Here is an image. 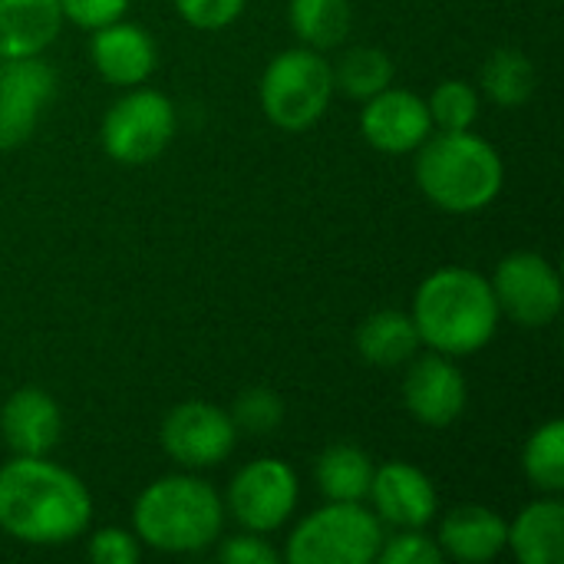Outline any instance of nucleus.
Segmentation results:
<instances>
[{
	"label": "nucleus",
	"instance_id": "obj_1",
	"mask_svg": "<svg viewBox=\"0 0 564 564\" xmlns=\"http://www.w3.org/2000/svg\"><path fill=\"white\" fill-rule=\"evenodd\" d=\"M89 489L43 456H17L0 469V529L23 545H63L89 529Z\"/></svg>",
	"mask_w": 564,
	"mask_h": 564
},
{
	"label": "nucleus",
	"instance_id": "obj_2",
	"mask_svg": "<svg viewBox=\"0 0 564 564\" xmlns=\"http://www.w3.org/2000/svg\"><path fill=\"white\" fill-rule=\"evenodd\" d=\"M410 317L430 350L469 357L496 337L499 304L492 284L479 271L440 268L420 284Z\"/></svg>",
	"mask_w": 564,
	"mask_h": 564
},
{
	"label": "nucleus",
	"instance_id": "obj_3",
	"mask_svg": "<svg viewBox=\"0 0 564 564\" xmlns=\"http://www.w3.org/2000/svg\"><path fill=\"white\" fill-rule=\"evenodd\" d=\"M499 152L469 129H453L426 139L416 155V182L423 195L453 215H469L496 202L502 192Z\"/></svg>",
	"mask_w": 564,
	"mask_h": 564
},
{
	"label": "nucleus",
	"instance_id": "obj_4",
	"mask_svg": "<svg viewBox=\"0 0 564 564\" xmlns=\"http://www.w3.org/2000/svg\"><path fill=\"white\" fill-rule=\"evenodd\" d=\"M225 525L218 492L195 476H165L152 482L132 509L135 539L155 552L192 555L208 549Z\"/></svg>",
	"mask_w": 564,
	"mask_h": 564
},
{
	"label": "nucleus",
	"instance_id": "obj_5",
	"mask_svg": "<svg viewBox=\"0 0 564 564\" xmlns=\"http://www.w3.org/2000/svg\"><path fill=\"white\" fill-rule=\"evenodd\" d=\"M383 539L377 512H367L360 502H330L291 532L284 558L291 564H370Z\"/></svg>",
	"mask_w": 564,
	"mask_h": 564
},
{
	"label": "nucleus",
	"instance_id": "obj_6",
	"mask_svg": "<svg viewBox=\"0 0 564 564\" xmlns=\"http://www.w3.org/2000/svg\"><path fill=\"white\" fill-rule=\"evenodd\" d=\"M334 69L321 50L297 46L278 53L261 76V109L264 116L288 132L311 129L330 106Z\"/></svg>",
	"mask_w": 564,
	"mask_h": 564
},
{
	"label": "nucleus",
	"instance_id": "obj_7",
	"mask_svg": "<svg viewBox=\"0 0 564 564\" xmlns=\"http://www.w3.org/2000/svg\"><path fill=\"white\" fill-rule=\"evenodd\" d=\"M175 135V106L155 89L126 93L102 119V149L122 165H142L165 152Z\"/></svg>",
	"mask_w": 564,
	"mask_h": 564
},
{
	"label": "nucleus",
	"instance_id": "obj_8",
	"mask_svg": "<svg viewBox=\"0 0 564 564\" xmlns=\"http://www.w3.org/2000/svg\"><path fill=\"white\" fill-rule=\"evenodd\" d=\"M489 284L499 314H509L522 327H545L562 314L558 271L535 251H516L502 258Z\"/></svg>",
	"mask_w": 564,
	"mask_h": 564
},
{
	"label": "nucleus",
	"instance_id": "obj_9",
	"mask_svg": "<svg viewBox=\"0 0 564 564\" xmlns=\"http://www.w3.org/2000/svg\"><path fill=\"white\" fill-rule=\"evenodd\" d=\"M297 476L288 463L254 459L231 479L228 509L248 532L264 535L291 519L297 509Z\"/></svg>",
	"mask_w": 564,
	"mask_h": 564
},
{
	"label": "nucleus",
	"instance_id": "obj_10",
	"mask_svg": "<svg viewBox=\"0 0 564 564\" xmlns=\"http://www.w3.org/2000/svg\"><path fill=\"white\" fill-rule=\"evenodd\" d=\"M238 430L231 413L215 403H178L162 423V449L185 469H208L231 456Z\"/></svg>",
	"mask_w": 564,
	"mask_h": 564
},
{
	"label": "nucleus",
	"instance_id": "obj_11",
	"mask_svg": "<svg viewBox=\"0 0 564 564\" xmlns=\"http://www.w3.org/2000/svg\"><path fill=\"white\" fill-rule=\"evenodd\" d=\"M53 89L56 76L40 56L0 59V149H17L30 139Z\"/></svg>",
	"mask_w": 564,
	"mask_h": 564
},
{
	"label": "nucleus",
	"instance_id": "obj_12",
	"mask_svg": "<svg viewBox=\"0 0 564 564\" xmlns=\"http://www.w3.org/2000/svg\"><path fill=\"white\" fill-rule=\"evenodd\" d=\"M466 400H469L466 377L453 364V357L433 350L410 367L403 383V403L423 426L433 430L453 426L463 416Z\"/></svg>",
	"mask_w": 564,
	"mask_h": 564
},
{
	"label": "nucleus",
	"instance_id": "obj_13",
	"mask_svg": "<svg viewBox=\"0 0 564 564\" xmlns=\"http://www.w3.org/2000/svg\"><path fill=\"white\" fill-rule=\"evenodd\" d=\"M364 139L390 155H403L420 149L433 132V116L426 99H420L410 89H380L367 99L360 116Z\"/></svg>",
	"mask_w": 564,
	"mask_h": 564
},
{
	"label": "nucleus",
	"instance_id": "obj_14",
	"mask_svg": "<svg viewBox=\"0 0 564 564\" xmlns=\"http://www.w3.org/2000/svg\"><path fill=\"white\" fill-rule=\"evenodd\" d=\"M377 519L400 529H426L436 516V489L430 476L406 463H387L373 469L370 492Z\"/></svg>",
	"mask_w": 564,
	"mask_h": 564
},
{
	"label": "nucleus",
	"instance_id": "obj_15",
	"mask_svg": "<svg viewBox=\"0 0 564 564\" xmlns=\"http://www.w3.org/2000/svg\"><path fill=\"white\" fill-rule=\"evenodd\" d=\"M0 433L17 456H46L63 433L56 400L36 387L17 390L0 410Z\"/></svg>",
	"mask_w": 564,
	"mask_h": 564
},
{
	"label": "nucleus",
	"instance_id": "obj_16",
	"mask_svg": "<svg viewBox=\"0 0 564 564\" xmlns=\"http://www.w3.org/2000/svg\"><path fill=\"white\" fill-rule=\"evenodd\" d=\"M93 63L112 86H142L155 69V43L135 23H106L93 36Z\"/></svg>",
	"mask_w": 564,
	"mask_h": 564
},
{
	"label": "nucleus",
	"instance_id": "obj_17",
	"mask_svg": "<svg viewBox=\"0 0 564 564\" xmlns=\"http://www.w3.org/2000/svg\"><path fill=\"white\" fill-rule=\"evenodd\" d=\"M443 558L463 564H486L499 558L509 542V522L486 506H459L440 525Z\"/></svg>",
	"mask_w": 564,
	"mask_h": 564
},
{
	"label": "nucleus",
	"instance_id": "obj_18",
	"mask_svg": "<svg viewBox=\"0 0 564 564\" xmlns=\"http://www.w3.org/2000/svg\"><path fill=\"white\" fill-rule=\"evenodd\" d=\"M63 23L59 0H0V59L36 56Z\"/></svg>",
	"mask_w": 564,
	"mask_h": 564
},
{
	"label": "nucleus",
	"instance_id": "obj_19",
	"mask_svg": "<svg viewBox=\"0 0 564 564\" xmlns=\"http://www.w3.org/2000/svg\"><path fill=\"white\" fill-rule=\"evenodd\" d=\"M506 545H512V555L522 564H562L564 506L558 502V496L525 506L509 525Z\"/></svg>",
	"mask_w": 564,
	"mask_h": 564
},
{
	"label": "nucleus",
	"instance_id": "obj_20",
	"mask_svg": "<svg viewBox=\"0 0 564 564\" xmlns=\"http://www.w3.org/2000/svg\"><path fill=\"white\" fill-rule=\"evenodd\" d=\"M420 330L403 311H377L357 330V350L373 367H400L416 357Z\"/></svg>",
	"mask_w": 564,
	"mask_h": 564
},
{
	"label": "nucleus",
	"instance_id": "obj_21",
	"mask_svg": "<svg viewBox=\"0 0 564 564\" xmlns=\"http://www.w3.org/2000/svg\"><path fill=\"white\" fill-rule=\"evenodd\" d=\"M314 479L330 502H360L370 492L373 463L364 449L350 443H337L317 456Z\"/></svg>",
	"mask_w": 564,
	"mask_h": 564
},
{
	"label": "nucleus",
	"instance_id": "obj_22",
	"mask_svg": "<svg viewBox=\"0 0 564 564\" xmlns=\"http://www.w3.org/2000/svg\"><path fill=\"white\" fill-rule=\"evenodd\" d=\"M288 17H291L294 33L311 50H330L344 43L354 23L350 0H291Z\"/></svg>",
	"mask_w": 564,
	"mask_h": 564
},
{
	"label": "nucleus",
	"instance_id": "obj_23",
	"mask_svg": "<svg viewBox=\"0 0 564 564\" xmlns=\"http://www.w3.org/2000/svg\"><path fill=\"white\" fill-rule=\"evenodd\" d=\"M482 89L499 106H522L535 93V66L522 50H496L482 66Z\"/></svg>",
	"mask_w": 564,
	"mask_h": 564
},
{
	"label": "nucleus",
	"instance_id": "obj_24",
	"mask_svg": "<svg viewBox=\"0 0 564 564\" xmlns=\"http://www.w3.org/2000/svg\"><path fill=\"white\" fill-rule=\"evenodd\" d=\"M522 469L529 476V482L539 492L558 496L564 489V423L562 420H549L542 423L522 453Z\"/></svg>",
	"mask_w": 564,
	"mask_h": 564
},
{
	"label": "nucleus",
	"instance_id": "obj_25",
	"mask_svg": "<svg viewBox=\"0 0 564 564\" xmlns=\"http://www.w3.org/2000/svg\"><path fill=\"white\" fill-rule=\"evenodd\" d=\"M334 69V89H340L350 99H370L380 89L393 83V63L377 46H357L340 56Z\"/></svg>",
	"mask_w": 564,
	"mask_h": 564
},
{
	"label": "nucleus",
	"instance_id": "obj_26",
	"mask_svg": "<svg viewBox=\"0 0 564 564\" xmlns=\"http://www.w3.org/2000/svg\"><path fill=\"white\" fill-rule=\"evenodd\" d=\"M430 116L440 129H473L479 116V93L463 79H443L430 96Z\"/></svg>",
	"mask_w": 564,
	"mask_h": 564
},
{
	"label": "nucleus",
	"instance_id": "obj_27",
	"mask_svg": "<svg viewBox=\"0 0 564 564\" xmlns=\"http://www.w3.org/2000/svg\"><path fill=\"white\" fill-rule=\"evenodd\" d=\"M284 420V403L278 393L264 390V387H254L248 393H241L235 400V410H231V423L238 433H251V436H264L271 430H278Z\"/></svg>",
	"mask_w": 564,
	"mask_h": 564
},
{
	"label": "nucleus",
	"instance_id": "obj_28",
	"mask_svg": "<svg viewBox=\"0 0 564 564\" xmlns=\"http://www.w3.org/2000/svg\"><path fill=\"white\" fill-rule=\"evenodd\" d=\"M377 558L383 564H440L443 549L423 529H403L400 535L380 545Z\"/></svg>",
	"mask_w": 564,
	"mask_h": 564
},
{
	"label": "nucleus",
	"instance_id": "obj_29",
	"mask_svg": "<svg viewBox=\"0 0 564 564\" xmlns=\"http://www.w3.org/2000/svg\"><path fill=\"white\" fill-rule=\"evenodd\" d=\"M185 23L195 30H221L245 10V0H175Z\"/></svg>",
	"mask_w": 564,
	"mask_h": 564
},
{
	"label": "nucleus",
	"instance_id": "obj_30",
	"mask_svg": "<svg viewBox=\"0 0 564 564\" xmlns=\"http://www.w3.org/2000/svg\"><path fill=\"white\" fill-rule=\"evenodd\" d=\"M63 17H69L76 26L83 30H99L106 23L122 20V13L129 10V0H59Z\"/></svg>",
	"mask_w": 564,
	"mask_h": 564
},
{
	"label": "nucleus",
	"instance_id": "obj_31",
	"mask_svg": "<svg viewBox=\"0 0 564 564\" xmlns=\"http://www.w3.org/2000/svg\"><path fill=\"white\" fill-rule=\"evenodd\" d=\"M89 558L99 564H132L139 558V539L122 529H102L89 542Z\"/></svg>",
	"mask_w": 564,
	"mask_h": 564
},
{
	"label": "nucleus",
	"instance_id": "obj_32",
	"mask_svg": "<svg viewBox=\"0 0 564 564\" xmlns=\"http://www.w3.org/2000/svg\"><path fill=\"white\" fill-rule=\"evenodd\" d=\"M218 558L228 564H278L281 555L274 552V545H268L264 539H258L251 532V535H238V539L225 542Z\"/></svg>",
	"mask_w": 564,
	"mask_h": 564
}]
</instances>
